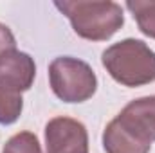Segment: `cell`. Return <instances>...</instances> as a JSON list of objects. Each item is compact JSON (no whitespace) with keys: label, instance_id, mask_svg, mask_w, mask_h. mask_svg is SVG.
I'll list each match as a JSON object with an SVG mask.
<instances>
[{"label":"cell","instance_id":"cell-4","mask_svg":"<svg viewBox=\"0 0 155 153\" xmlns=\"http://www.w3.org/2000/svg\"><path fill=\"white\" fill-rule=\"evenodd\" d=\"M47 153H88V133L83 122L54 117L45 126Z\"/></svg>","mask_w":155,"mask_h":153},{"label":"cell","instance_id":"cell-2","mask_svg":"<svg viewBox=\"0 0 155 153\" xmlns=\"http://www.w3.org/2000/svg\"><path fill=\"white\" fill-rule=\"evenodd\" d=\"M107 72L123 86H143L155 81V52L141 40L126 38L110 45L101 56Z\"/></svg>","mask_w":155,"mask_h":153},{"label":"cell","instance_id":"cell-5","mask_svg":"<svg viewBox=\"0 0 155 153\" xmlns=\"http://www.w3.org/2000/svg\"><path fill=\"white\" fill-rule=\"evenodd\" d=\"M116 121L135 139L152 146L155 142V96L130 101Z\"/></svg>","mask_w":155,"mask_h":153},{"label":"cell","instance_id":"cell-6","mask_svg":"<svg viewBox=\"0 0 155 153\" xmlns=\"http://www.w3.org/2000/svg\"><path fill=\"white\" fill-rule=\"evenodd\" d=\"M35 76L36 65L27 52L11 49L0 56V85L22 94L33 86Z\"/></svg>","mask_w":155,"mask_h":153},{"label":"cell","instance_id":"cell-3","mask_svg":"<svg viewBox=\"0 0 155 153\" xmlns=\"http://www.w3.org/2000/svg\"><path fill=\"white\" fill-rule=\"evenodd\" d=\"M49 81L54 96L63 103H83L97 90L92 67L72 56H60L49 65Z\"/></svg>","mask_w":155,"mask_h":153},{"label":"cell","instance_id":"cell-7","mask_svg":"<svg viewBox=\"0 0 155 153\" xmlns=\"http://www.w3.org/2000/svg\"><path fill=\"white\" fill-rule=\"evenodd\" d=\"M103 148L107 153H150L152 150L150 144L135 139L116 119H112L103 132Z\"/></svg>","mask_w":155,"mask_h":153},{"label":"cell","instance_id":"cell-11","mask_svg":"<svg viewBox=\"0 0 155 153\" xmlns=\"http://www.w3.org/2000/svg\"><path fill=\"white\" fill-rule=\"evenodd\" d=\"M11 49H16V40L13 36L11 29L4 24H0V56L5 54L7 50Z\"/></svg>","mask_w":155,"mask_h":153},{"label":"cell","instance_id":"cell-9","mask_svg":"<svg viewBox=\"0 0 155 153\" xmlns=\"http://www.w3.org/2000/svg\"><path fill=\"white\" fill-rule=\"evenodd\" d=\"M24 108L22 94L0 85V124H13L18 121Z\"/></svg>","mask_w":155,"mask_h":153},{"label":"cell","instance_id":"cell-10","mask_svg":"<svg viewBox=\"0 0 155 153\" xmlns=\"http://www.w3.org/2000/svg\"><path fill=\"white\" fill-rule=\"evenodd\" d=\"M2 153H41V146L35 133L20 132L5 142Z\"/></svg>","mask_w":155,"mask_h":153},{"label":"cell","instance_id":"cell-1","mask_svg":"<svg viewBox=\"0 0 155 153\" xmlns=\"http://www.w3.org/2000/svg\"><path fill=\"white\" fill-rule=\"evenodd\" d=\"M54 5L69 18L78 36L90 41H105L112 38L124 24L123 7L110 0H58Z\"/></svg>","mask_w":155,"mask_h":153},{"label":"cell","instance_id":"cell-8","mask_svg":"<svg viewBox=\"0 0 155 153\" xmlns=\"http://www.w3.org/2000/svg\"><path fill=\"white\" fill-rule=\"evenodd\" d=\"M126 7L134 15L139 31L155 40V0H130L126 2Z\"/></svg>","mask_w":155,"mask_h":153}]
</instances>
